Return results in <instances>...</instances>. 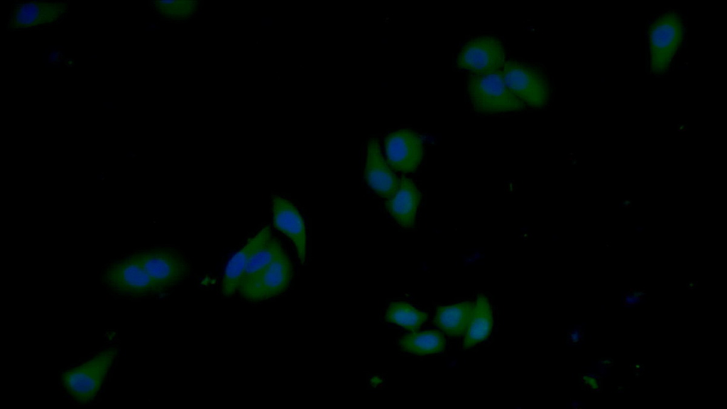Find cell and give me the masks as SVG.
<instances>
[{"label":"cell","instance_id":"cell-5","mask_svg":"<svg viewBox=\"0 0 727 409\" xmlns=\"http://www.w3.org/2000/svg\"><path fill=\"white\" fill-rule=\"evenodd\" d=\"M113 347L103 350L92 359L67 371L62 375V383L75 400L85 403L91 400L102 383L116 356Z\"/></svg>","mask_w":727,"mask_h":409},{"label":"cell","instance_id":"cell-16","mask_svg":"<svg viewBox=\"0 0 727 409\" xmlns=\"http://www.w3.org/2000/svg\"><path fill=\"white\" fill-rule=\"evenodd\" d=\"M283 253L280 244L271 237L249 260L241 276L238 290L257 278Z\"/></svg>","mask_w":727,"mask_h":409},{"label":"cell","instance_id":"cell-21","mask_svg":"<svg viewBox=\"0 0 727 409\" xmlns=\"http://www.w3.org/2000/svg\"><path fill=\"white\" fill-rule=\"evenodd\" d=\"M603 377L592 373L581 376L582 387L592 393L601 392L603 389Z\"/></svg>","mask_w":727,"mask_h":409},{"label":"cell","instance_id":"cell-12","mask_svg":"<svg viewBox=\"0 0 727 409\" xmlns=\"http://www.w3.org/2000/svg\"><path fill=\"white\" fill-rule=\"evenodd\" d=\"M270 238V229L265 227L232 257L226 266L224 276V295L231 296L238 290L241 276L249 260Z\"/></svg>","mask_w":727,"mask_h":409},{"label":"cell","instance_id":"cell-19","mask_svg":"<svg viewBox=\"0 0 727 409\" xmlns=\"http://www.w3.org/2000/svg\"><path fill=\"white\" fill-rule=\"evenodd\" d=\"M386 317L389 322L406 329H415L423 324L427 315L405 302H396L388 306Z\"/></svg>","mask_w":727,"mask_h":409},{"label":"cell","instance_id":"cell-4","mask_svg":"<svg viewBox=\"0 0 727 409\" xmlns=\"http://www.w3.org/2000/svg\"><path fill=\"white\" fill-rule=\"evenodd\" d=\"M102 278L110 290L125 296H148L163 290L147 273L136 254L111 263Z\"/></svg>","mask_w":727,"mask_h":409},{"label":"cell","instance_id":"cell-20","mask_svg":"<svg viewBox=\"0 0 727 409\" xmlns=\"http://www.w3.org/2000/svg\"><path fill=\"white\" fill-rule=\"evenodd\" d=\"M677 28L676 24L670 22L660 23L652 31L651 36L652 46L655 53H659L657 57L664 60V64L670 57L673 48L677 45Z\"/></svg>","mask_w":727,"mask_h":409},{"label":"cell","instance_id":"cell-25","mask_svg":"<svg viewBox=\"0 0 727 409\" xmlns=\"http://www.w3.org/2000/svg\"><path fill=\"white\" fill-rule=\"evenodd\" d=\"M582 334L580 329L575 330L571 334V341L573 343H579L581 340Z\"/></svg>","mask_w":727,"mask_h":409},{"label":"cell","instance_id":"cell-13","mask_svg":"<svg viewBox=\"0 0 727 409\" xmlns=\"http://www.w3.org/2000/svg\"><path fill=\"white\" fill-rule=\"evenodd\" d=\"M400 182V189L388 200L386 207L399 224L408 228L414 224L420 195L412 180L403 178Z\"/></svg>","mask_w":727,"mask_h":409},{"label":"cell","instance_id":"cell-2","mask_svg":"<svg viewBox=\"0 0 727 409\" xmlns=\"http://www.w3.org/2000/svg\"><path fill=\"white\" fill-rule=\"evenodd\" d=\"M502 75L507 87L525 104L540 109L550 102L551 84L547 74L537 65L510 59L504 63Z\"/></svg>","mask_w":727,"mask_h":409},{"label":"cell","instance_id":"cell-10","mask_svg":"<svg viewBox=\"0 0 727 409\" xmlns=\"http://www.w3.org/2000/svg\"><path fill=\"white\" fill-rule=\"evenodd\" d=\"M365 176L368 185L388 200L400 189L401 182L386 163L376 139L368 144Z\"/></svg>","mask_w":727,"mask_h":409},{"label":"cell","instance_id":"cell-17","mask_svg":"<svg viewBox=\"0 0 727 409\" xmlns=\"http://www.w3.org/2000/svg\"><path fill=\"white\" fill-rule=\"evenodd\" d=\"M149 5L153 12L160 19L183 22L193 17L199 11L197 1H152Z\"/></svg>","mask_w":727,"mask_h":409},{"label":"cell","instance_id":"cell-6","mask_svg":"<svg viewBox=\"0 0 727 409\" xmlns=\"http://www.w3.org/2000/svg\"><path fill=\"white\" fill-rule=\"evenodd\" d=\"M505 62V46L491 35L477 36L466 41L456 58L459 69L474 74L499 70Z\"/></svg>","mask_w":727,"mask_h":409},{"label":"cell","instance_id":"cell-7","mask_svg":"<svg viewBox=\"0 0 727 409\" xmlns=\"http://www.w3.org/2000/svg\"><path fill=\"white\" fill-rule=\"evenodd\" d=\"M136 255L147 273L163 290L178 283L188 273L187 262L177 250L155 249Z\"/></svg>","mask_w":727,"mask_h":409},{"label":"cell","instance_id":"cell-24","mask_svg":"<svg viewBox=\"0 0 727 409\" xmlns=\"http://www.w3.org/2000/svg\"><path fill=\"white\" fill-rule=\"evenodd\" d=\"M619 204L622 208L629 209L633 207V201L629 198H624L619 201Z\"/></svg>","mask_w":727,"mask_h":409},{"label":"cell","instance_id":"cell-23","mask_svg":"<svg viewBox=\"0 0 727 409\" xmlns=\"http://www.w3.org/2000/svg\"><path fill=\"white\" fill-rule=\"evenodd\" d=\"M598 364L601 369H604L612 366L613 364V361L611 358L604 357L600 359Z\"/></svg>","mask_w":727,"mask_h":409},{"label":"cell","instance_id":"cell-9","mask_svg":"<svg viewBox=\"0 0 727 409\" xmlns=\"http://www.w3.org/2000/svg\"><path fill=\"white\" fill-rule=\"evenodd\" d=\"M386 152L390 165L401 172H410L420 164L423 153L420 137L414 131L400 129L389 134Z\"/></svg>","mask_w":727,"mask_h":409},{"label":"cell","instance_id":"cell-11","mask_svg":"<svg viewBox=\"0 0 727 409\" xmlns=\"http://www.w3.org/2000/svg\"><path fill=\"white\" fill-rule=\"evenodd\" d=\"M273 218L275 227L293 241L298 256L304 263L306 236L304 223L298 210L287 200L275 196L273 198Z\"/></svg>","mask_w":727,"mask_h":409},{"label":"cell","instance_id":"cell-15","mask_svg":"<svg viewBox=\"0 0 727 409\" xmlns=\"http://www.w3.org/2000/svg\"><path fill=\"white\" fill-rule=\"evenodd\" d=\"M493 324L491 310L488 299L479 295L474 305L473 315L466 329L464 347L469 349L486 339Z\"/></svg>","mask_w":727,"mask_h":409},{"label":"cell","instance_id":"cell-8","mask_svg":"<svg viewBox=\"0 0 727 409\" xmlns=\"http://www.w3.org/2000/svg\"><path fill=\"white\" fill-rule=\"evenodd\" d=\"M291 277L292 266L284 252L257 278L238 290L244 298L252 301L267 300L282 293Z\"/></svg>","mask_w":727,"mask_h":409},{"label":"cell","instance_id":"cell-1","mask_svg":"<svg viewBox=\"0 0 727 409\" xmlns=\"http://www.w3.org/2000/svg\"><path fill=\"white\" fill-rule=\"evenodd\" d=\"M465 90L472 107L481 114L520 111L525 107L507 87L501 70L471 75Z\"/></svg>","mask_w":727,"mask_h":409},{"label":"cell","instance_id":"cell-18","mask_svg":"<svg viewBox=\"0 0 727 409\" xmlns=\"http://www.w3.org/2000/svg\"><path fill=\"white\" fill-rule=\"evenodd\" d=\"M400 347L410 353L429 354L443 351L445 341L438 331H426L409 334L399 341Z\"/></svg>","mask_w":727,"mask_h":409},{"label":"cell","instance_id":"cell-3","mask_svg":"<svg viewBox=\"0 0 727 409\" xmlns=\"http://www.w3.org/2000/svg\"><path fill=\"white\" fill-rule=\"evenodd\" d=\"M69 1H14L7 18L11 32L43 29L59 25L69 13Z\"/></svg>","mask_w":727,"mask_h":409},{"label":"cell","instance_id":"cell-22","mask_svg":"<svg viewBox=\"0 0 727 409\" xmlns=\"http://www.w3.org/2000/svg\"><path fill=\"white\" fill-rule=\"evenodd\" d=\"M646 291L645 290L631 288L624 293L623 304L625 307L635 306L644 299Z\"/></svg>","mask_w":727,"mask_h":409},{"label":"cell","instance_id":"cell-14","mask_svg":"<svg viewBox=\"0 0 727 409\" xmlns=\"http://www.w3.org/2000/svg\"><path fill=\"white\" fill-rule=\"evenodd\" d=\"M474 304L464 302L439 307L435 315V323L449 335L457 336L466 331L471 322Z\"/></svg>","mask_w":727,"mask_h":409}]
</instances>
